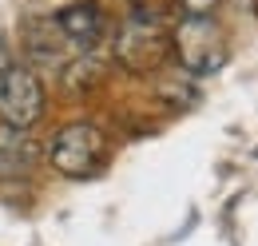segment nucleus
I'll list each match as a JSON object with an SVG mask.
<instances>
[{
    "label": "nucleus",
    "mask_w": 258,
    "mask_h": 246,
    "mask_svg": "<svg viewBox=\"0 0 258 246\" xmlns=\"http://www.w3.org/2000/svg\"><path fill=\"white\" fill-rule=\"evenodd\" d=\"M171 52L179 56L187 76H211L226 64V36L215 16H183L171 36Z\"/></svg>",
    "instance_id": "1"
},
{
    "label": "nucleus",
    "mask_w": 258,
    "mask_h": 246,
    "mask_svg": "<svg viewBox=\"0 0 258 246\" xmlns=\"http://www.w3.org/2000/svg\"><path fill=\"white\" fill-rule=\"evenodd\" d=\"M107 163V135L96 123H68L52 143V167L68 179H88Z\"/></svg>",
    "instance_id": "2"
},
{
    "label": "nucleus",
    "mask_w": 258,
    "mask_h": 246,
    "mask_svg": "<svg viewBox=\"0 0 258 246\" xmlns=\"http://www.w3.org/2000/svg\"><path fill=\"white\" fill-rule=\"evenodd\" d=\"M40 115H44V88H40V80L28 68L8 64L0 72V123L28 131Z\"/></svg>",
    "instance_id": "3"
},
{
    "label": "nucleus",
    "mask_w": 258,
    "mask_h": 246,
    "mask_svg": "<svg viewBox=\"0 0 258 246\" xmlns=\"http://www.w3.org/2000/svg\"><path fill=\"white\" fill-rule=\"evenodd\" d=\"M171 56V36L155 20H131L115 40V60L127 72H159L163 60Z\"/></svg>",
    "instance_id": "4"
},
{
    "label": "nucleus",
    "mask_w": 258,
    "mask_h": 246,
    "mask_svg": "<svg viewBox=\"0 0 258 246\" xmlns=\"http://www.w3.org/2000/svg\"><path fill=\"white\" fill-rule=\"evenodd\" d=\"M56 24H60L68 44L96 48L99 40H103V32H107V16H103V8H99L96 0H76V4H68V8L56 12Z\"/></svg>",
    "instance_id": "5"
},
{
    "label": "nucleus",
    "mask_w": 258,
    "mask_h": 246,
    "mask_svg": "<svg viewBox=\"0 0 258 246\" xmlns=\"http://www.w3.org/2000/svg\"><path fill=\"white\" fill-rule=\"evenodd\" d=\"M40 167V147L20 127H0V179H28Z\"/></svg>",
    "instance_id": "6"
},
{
    "label": "nucleus",
    "mask_w": 258,
    "mask_h": 246,
    "mask_svg": "<svg viewBox=\"0 0 258 246\" xmlns=\"http://www.w3.org/2000/svg\"><path fill=\"white\" fill-rule=\"evenodd\" d=\"M64 44L68 40H64V32H60V24H56V16H28L24 20V52L36 64L60 60Z\"/></svg>",
    "instance_id": "7"
},
{
    "label": "nucleus",
    "mask_w": 258,
    "mask_h": 246,
    "mask_svg": "<svg viewBox=\"0 0 258 246\" xmlns=\"http://www.w3.org/2000/svg\"><path fill=\"white\" fill-rule=\"evenodd\" d=\"M99 80H103V64L92 60V56H84V60H72L68 64V72H64V88L68 92H88V88H96Z\"/></svg>",
    "instance_id": "8"
},
{
    "label": "nucleus",
    "mask_w": 258,
    "mask_h": 246,
    "mask_svg": "<svg viewBox=\"0 0 258 246\" xmlns=\"http://www.w3.org/2000/svg\"><path fill=\"white\" fill-rule=\"evenodd\" d=\"M175 4L183 8V16H211L219 0H175Z\"/></svg>",
    "instance_id": "9"
},
{
    "label": "nucleus",
    "mask_w": 258,
    "mask_h": 246,
    "mask_svg": "<svg viewBox=\"0 0 258 246\" xmlns=\"http://www.w3.org/2000/svg\"><path fill=\"white\" fill-rule=\"evenodd\" d=\"M8 64H12V60H8V52H4V44H0V72H4Z\"/></svg>",
    "instance_id": "10"
}]
</instances>
